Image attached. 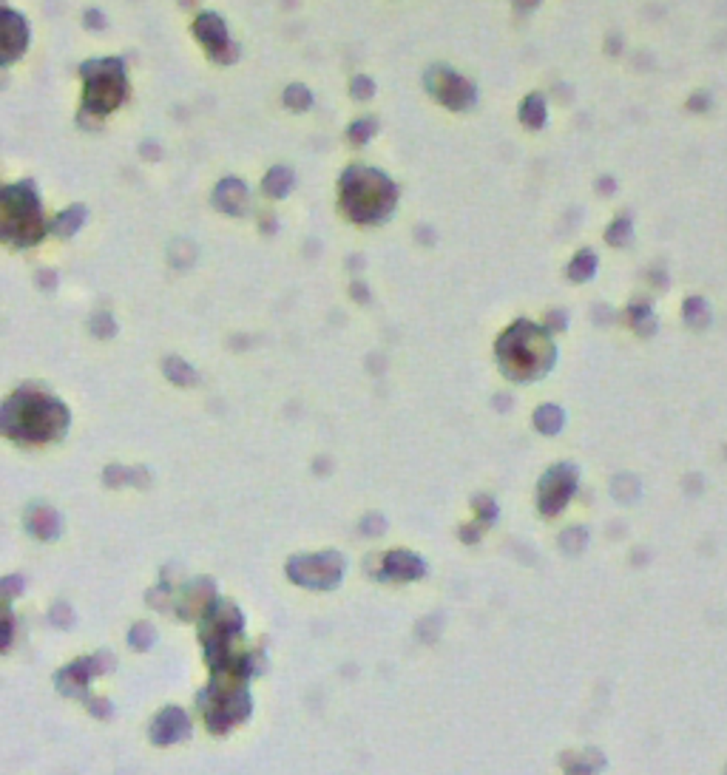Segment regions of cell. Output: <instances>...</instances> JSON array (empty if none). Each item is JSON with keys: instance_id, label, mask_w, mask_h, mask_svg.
<instances>
[{"instance_id": "6da1fadb", "label": "cell", "mask_w": 727, "mask_h": 775, "mask_svg": "<svg viewBox=\"0 0 727 775\" xmlns=\"http://www.w3.org/2000/svg\"><path fill=\"white\" fill-rule=\"evenodd\" d=\"M46 233L37 194L28 185L0 188V239L12 244H35Z\"/></svg>"}, {"instance_id": "7a4b0ae2", "label": "cell", "mask_w": 727, "mask_h": 775, "mask_svg": "<svg viewBox=\"0 0 727 775\" xmlns=\"http://www.w3.org/2000/svg\"><path fill=\"white\" fill-rule=\"evenodd\" d=\"M85 74V108L108 114L126 100V71L119 60H94L83 66Z\"/></svg>"}, {"instance_id": "3957f363", "label": "cell", "mask_w": 727, "mask_h": 775, "mask_svg": "<svg viewBox=\"0 0 727 775\" xmlns=\"http://www.w3.org/2000/svg\"><path fill=\"white\" fill-rule=\"evenodd\" d=\"M3 420L9 426H17L20 435L28 438H43L51 429H57L63 423V409H60L54 400H43V398H20L12 400L3 412Z\"/></svg>"}, {"instance_id": "277c9868", "label": "cell", "mask_w": 727, "mask_h": 775, "mask_svg": "<svg viewBox=\"0 0 727 775\" xmlns=\"http://www.w3.org/2000/svg\"><path fill=\"white\" fill-rule=\"evenodd\" d=\"M28 28L26 20L9 9L0 12V66H9L26 51Z\"/></svg>"}, {"instance_id": "5b68a950", "label": "cell", "mask_w": 727, "mask_h": 775, "mask_svg": "<svg viewBox=\"0 0 727 775\" xmlns=\"http://www.w3.org/2000/svg\"><path fill=\"white\" fill-rule=\"evenodd\" d=\"M194 32L199 35V40L205 43V49L214 54V57H225V51H228V28H225V23L216 17V15H202L199 20H196V26H194Z\"/></svg>"}, {"instance_id": "8992f818", "label": "cell", "mask_w": 727, "mask_h": 775, "mask_svg": "<svg viewBox=\"0 0 727 775\" xmlns=\"http://www.w3.org/2000/svg\"><path fill=\"white\" fill-rule=\"evenodd\" d=\"M216 205L228 213H239L241 205H245V185L236 182V179H228L222 182L216 188Z\"/></svg>"}, {"instance_id": "52a82bcc", "label": "cell", "mask_w": 727, "mask_h": 775, "mask_svg": "<svg viewBox=\"0 0 727 775\" xmlns=\"http://www.w3.org/2000/svg\"><path fill=\"white\" fill-rule=\"evenodd\" d=\"M83 219H85V210L77 205V207H71L69 213H63V216H60V219L54 222V233L69 236V233H74V230L83 225Z\"/></svg>"}]
</instances>
